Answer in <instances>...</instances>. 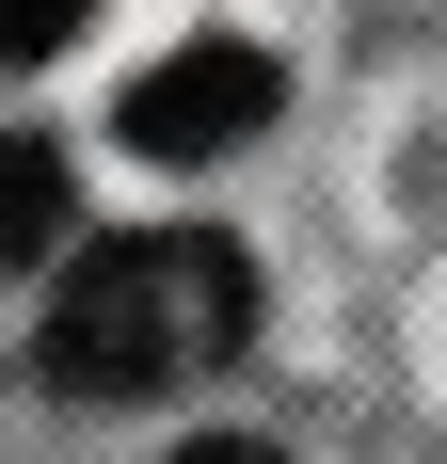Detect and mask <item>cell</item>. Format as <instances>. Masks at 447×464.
<instances>
[{"mask_svg": "<svg viewBox=\"0 0 447 464\" xmlns=\"http://www.w3.org/2000/svg\"><path fill=\"white\" fill-rule=\"evenodd\" d=\"M256 336V256L224 225H128L64 256V304H48V384L64 401H160V384L224 369Z\"/></svg>", "mask_w": 447, "mask_h": 464, "instance_id": "6da1fadb", "label": "cell"}, {"mask_svg": "<svg viewBox=\"0 0 447 464\" xmlns=\"http://www.w3.org/2000/svg\"><path fill=\"white\" fill-rule=\"evenodd\" d=\"M271 96H288V81H271L256 33H192L176 64H144V81L112 96V129H128L144 160H224V144L271 129Z\"/></svg>", "mask_w": 447, "mask_h": 464, "instance_id": "7a4b0ae2", "label": "cell"}, {"mask_svg": "<svg viewBox=\"0 0 447 464\" xmlns=\"http://www.w3.org/2000/svg\"><path fill=\"white\" fill-rule=\"evenodd\" d=\"M64 240V144L48 129H0V273H33Z\"/></svg>", "mask_w": 447, "mask_h": 464, "instance_id": "3957f363", "label": "cell"}, {"mask_svg": "<svg viewBox=\"0 0 447 464\" xmlns=\"http://www.w3.org/2000/svg\"><path fill=\"white\" fill-rule=\"evenodd\" d=\"M96 33V0H0V64H64Z\"/></svg>", "mask_w": 447, "mask_h": 464, "instance_id": "277c9868", "label": "cell"}, {"mask_svg": "<svg viewBox=\"0 0 447 464\" xmlns=\"http://www.w3.org/2000/svg\"><path fill=\"white\" fill-rule=\"evenodd\" d=\"M176 464H288V449H256V432H192Z\"/></svg>", "mask_w": 447, "mask_h": 464, "instance_id": "5b68a950", "label": "cell"}]
</instances>
